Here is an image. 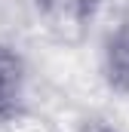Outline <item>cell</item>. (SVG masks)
<instances>
[{
    "instance_id": "3",
    "label": "cell",
    "mask_w": 129,
    "mask_h": 132,
    "mask_svg": "<svg viewBox=\"0 0 129 132\" xmlns=\"http://www.w3.org/2000/svg\"><path fill=\"white\" fill-rule=\"evenodd\" d=\"M40 3H43V9H46L49 15L64 19V22L83 19V15H89L92 6H95V0H40Z\"/></svg>"
},
{
    "instance_id": "2",
    "label": "cell",
    "mask_w": 129,
    "mask_h": 132,
    "mask_svg": "<svg viewBox=\"0 0 129 132\" xmlns=\"http://www.w3.org/2000/svg\"><path fill=\"white\" fill-rule=\"evenodd\" d=\"M108 80L117 89H129V34L117 37L108 49Z\"/></svg>"
},
{
    "instance_id": "1",
    "label": "cell",
    "mask_w": 129,
    "mask_h": 132,
    "mask_svg": "<svg viewBox=\"0 0 129 132\" xmlns=\"http://www.w3.org/2000/svg\"><path fill=\"white\" fill-rule=\"evenodd\" d=\"M19 95H22V62L0 49V117H6L15 104H19Z\"/></svg>"
}]
</instances>
